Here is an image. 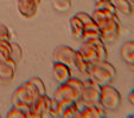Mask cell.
Instances as JSON below:
<instances>
[{"mask_svg":"<svg viewBox=\"0 0 134 118\" xmlns=\"http://www.w3.org/2000/svg\"><path fill=\"white\" fill-rule=\"evenodd\" d=\"M76 51L70 46L59 45L53 51V60L59 63L66 64L69 66H74V59H75Z\"/></svg>","mask_w":134,"mask_h":118,"instance_id":"obj_9","label":"cell"},{"mask_svg":"<svg viewBox=\"0 0 134 118\" xmlns=\"http://www.w3.org/2000/svg\"><path fill=\"white\" fill-rule=\"evenodd\" d=\"M95 38H101V30H100L99 25L95 23V20L91 21V23L84 24L82 40L87 41V40H90V39H95Z\"/></svg>","mask_w":134,"mask_h":118,"instance_id":"obj_14","label":"cell"},{"mask_svg":"<svg viewBox=\"0 0 134 118\" xmlns=\"http://www.w3.org/2000/svg\"><path fill=\"white\" fill-rule=\"evenodd\" d=\"M23 57V50L17 43H12V53H11V59H13L14 61L19 63Z\"/></svg>","mask_w":134,"mask_h":118,"instance_id":"obj_23","label":"cell"},{"mask_svg":"<svg viewBox=\"0 0 134 118\" xmlns=\"http://www.w3.org/2000/svg\"><path fill=\"white\" fill-rule=\"evenodd\" d=\"M63 118H80V106L77 102H72L63 112L59 115Z\"/></svg>","mask_w":134,"mask_h":118,"instance_id":"obj_19","label":"cell"},{"mask_svg":"<svg viewBox=\"0 0 134 118\" xmlns=\"http://www.w3.org/2000/svg\"><path fill=\"white\" fill-rule=\"evenodd\" d=\"M91 17L95 20V23L99 25L100 30H106V28L110 27L111 25H114L115 23L119 21L118 19V14L109 12V11H104V10H99L95 8L94 12L91 13Z\"/></svg>","mask_w":134,"mask_h":118,"instance_id":"obj_8","label":"cell"},{"mask_svg":"<svg viewBox=\"0 0 134 118\" xmlns=\"http://www.w3.org/2000/svg\"><path fill=\"white\" fill-rule=\"evenodd\" d=\"M39 96L42 95L38 91V89L30 80H27L14 90L12 95V104L13 106H17V108L24 110L27 115L30 106L35 103Z\"/></svg>","mask_w":134,"mask_h":118,"instance_id":"obj_1","label":"cell"},{"mask_svg":"<svg viewBox=\"0 0 134 118\" xmlns=\"http://www.w3.org/2000/svg\"><path fill=\"white\" fill-rule=\"evenodd\" d=\"M12 43L8 40H0V61H5L11 58Z\"/></svg>","mask_w":134,"mask_h":118,"instance_id":"obj_20","label":"cell"},{"mask_svg":"<svg viewBox=\"0 0 134 118\" xmlns=\"http://www.w3.org/2000/svg\"><path fill=\"white\" fill-rule=\"evenodd\" d=\"M11 32L10 30L7 28V26L3 25V24H0V40H8L11 41Z\"/></svg>","mask_w":134,"mask_h":118,"instance_id":"obj_26","label":"cell"},{"mask_svg":"<svg viewBox=\"0 0 134 118\" xmlns=\"http://www.w3.org/2000/svg\"><path fill=\"white\" fill-rule=\"evenodd\" d=\"M17 61L13 59H7L5 61H0V80L10 82L14 77L15 70H17Z\"/></svg>","mask_w":134,"mask_h":118,"instance_id":"obj_13","label":"cell"},{"mask_svg":"<svg viewBox=\"0 0 134 118\" xmlns=\"http://www.w3.org/2000/svg\"><path fill=\"white\" fill-rule=\"evenodd\" d=\"M7 118H26V112L17 106H12L10 111L6 115Z\"/></svg>","mask_w":134,"mask_h":118,"instance_id":"obj_24","label":"cell"},{"mask_svg":"<svg viewBox=\"0 0 134 118\" xmlns=\"http://www.w3.org/2000/svg\"><path fill=\"white\" fill-rule=\"evenodd\" d=\"M52 98L48 95H42L36 99V102L30 106L26 118H44L49 117V111Z\"/></svg>","mask_w":134,"mask_h":118,"instance_id":"obj_7","label":"cell"},{"mask_svg":"<svg viewBox=\"0 0 134 118\" xmlns=\"http://www.w3.org/2000/svg\"><path fill=\"white\" fill-rule=\"evenodd\" d=\"M95 8L109 11V12L114 13V14H118L116 8H115V6H114L111 0H103V1H100V3H95Z\"/></svg>","mask_w":134,"mask_h":118,"instance_id":"obj_22","label":"cell"},{"mask_svg":"<svg viewBox=\"0 0 134 118\" xmlns=\"http://www.w3.org/2000/svg\"><path fill=\"white\" fill-rule=\"evenodd\" d=\"M100 1H103V0H95V3H100Z\"/></svg>","mask_w":134,"mask_h":118,"instance_id":"obj_28","label":"cell"},{"mask_svg":"<svg viewBox=\"0 0 134 118\" xmlns=\"http://www.w3.org/2000/svg\"><path fill=\"white\" fill-rule=\"evenodd\" d=\"M74 66H75L76 70L79 71L80 73H82L83 76H87V77H88L90 63H88V61L82 57V54L79 52V51H76L75 59H74Z\"/></svg>","mask_w":134,"mask_h":118,"instance_id":"obj_18","label":"cell"},{"mask_svg":"<svg viewBox=\"0 0 134 118\" xmlns=\"http://www.w3.org/2000/svg\"><path fill=\"white\" fill-rule=\"evenodd\" d=\"M106 110L99 103L80 108V118H104Z\"/></svg>","mask_w":134,"mask_h":118,"instance_id":"obj_12","label":"cell"},{"mask_svg":"<svg viewBox=\"0 0 134 118\" xmlns=\"http://www.w3.org/2000/svg\"><path fill=\"white\" fill-rule=\"evenodd\" d=\"M77 51L90 64L99 60H107V58H108L106 45L101 38H95V39L83 41V44Z\"/></svg>","mask_w":134,"mask_h":118,"instance_id":"obj_3","label":"cell"},{"mask_svg":"<svg viewBox=\"0 0 134 118\" xmlns=\"http://www.w3.org/2000/svg\"><path fill=\"white\" fill-rule=\"evenodd\" d=\"M29 80L31 82V83L33 84V85L36 86V88L38 89V91L41 92V95H46V88H45V84H44V82L39 77H32L30 78Z\"/></svg>","mask_w":134,"mask_h":118,"instance_id":"obj_25","label":"cell"},{"mask_svg":"<svg viewBox=\"0 0 134 118\" xmlns=\"http://www.w3.org/2000/svg\"><path fill=\"white\" fill-rule=\"evenodd\" d=\"M42 0H18V12L25 19H32L38 12V6Z\"/></svg>","mask_w":134,"mask_h":118,"instance_id":"obj_10","label":"cell"},{"mask_svg":"<svg viewBox=\"0 0 134 118\" xmlns=\"http://www.w3.org/2000/svg\"><path fill=\"white\" fill-rule=\"evenodd\" d=\"M120 34V23H115L110 27L101 31V39L104 43H113L119 38Z\"/></svg>","mask_w":134,"mask_h":118,"instance_id":"obj_15","label":"cell"},{"mask_svg":"<svg viewBox=\"0 0 134 118\" xmlns=\"http://www.w3.org/2000/svg\"><path fill=\"white\" fill-rule=\"evenodd\" d=\"M128 102L134 106V90L128 95Z\"/></svg>","mask_w":134,"mask_h":118,"instance_id":"obj_27","label":"cell"},{"mask_svg":"<svg viewBox=\"0 0 134 118\" xmlns=\"http://www.w3.org/2000/svg\"><path fill=\"white\" fill-rule=\"evenodd\" d=\"M52 76L53 79L58 84H63L70 79L72 76H71V69L69 65L63 63H59V61H55L52 65Z\"/></svg>","mask_w":134,"mask_h":118,"instance_id":"obj_11","label":"cell"},{"mask_svg":"<svg viewBox=\"0 0 134 118\" xmlns=\"http://www.w3.org/2000/svg\"><path fill=\"white\" fill-rule=\"evenodd\" d=\"M100 91H101V85L96 84L93 79L88 77L87 80H84V86L81 93V98L77 102L79 104L84 105H90V104H96L99 103L100 99ZM81 108V106H80Z\"/></svg>","mask_w":134,"mask_h":118,"instance_id":"obj_6","label":"cell"},{"mask_svg":"<svg viewBox=\"0 0 134 118\" xmlns=\"http://www.w3.org/2000/svg\"><path fill=\"white\" fill-rule=\"evenodd\" d=\"M121 103H122V97L116 88H114L111 84H107V85L101 86L99 104L104 110L116 111L121 106Z\"/></svg>","mask_w":134,"mask_h":118,"instance_id":"obj_5","label":"cell"},{"mask_svg":"<svg viewBox=\"0 0 134 118\" xmlns=\"http://www.w3.org/2000/svg\"><path fill=\"white\" fill-rule=\"evenodd\" d=\"M132 1H133V5H134V0H132Z\"/></svg>","mask_w":134,"mask_h":118,"instance_id":"obj_29","label":"cell"},{"mask_svg":"<svg viewBox=\"0 0 134 118\" xmlns=\"http://www.w3.org/2000/svg\"><path fill=\"white\" fill-rule=\"evenodd\" d=\"M69 24H70L71 34L74 35V38H76V39H82V34H83V30H84V24L82 23L81 19L75 14L70 18Z\"/></svg>","mask_w":134,"mask_h":118,"instance_id":"obj_16","label":"cell"},{"mask_svg":"<svg viewBox=\"0 0 134 118\" xmlns=\"http://www.w3.org/2000/svg\"><path fill=\"white\" fill-rule=\"evenodd\" d=\"M116 8V12L125 17H131L133 14V4L129 0H111Z\"/></svg>","mask_w":134,"mask_h":118,"instance_id":"obj_17","label":"cell"},{"mask_svg":"<svg viewBox=\"0 0 134 118\" xmlns=\"http://www.w3.org/2000/svg\"><path fill=\"white\" fill-rule=\"evenodd\" d=\"M84 82L80 78L71 77L66 83L58 84L57 89L55 91L53 98L56 101H62V99H69V101L79 102L81 98V93L83 90Z\"/></svg>","mask_w":134,"mask_h":118,"instance_id":"obj_4","label":"cell"},{"mask_svg":"<svg viewBox=\"0 0 134 118\" xmlns=\"http://www.w3.org/2000/svg\"><path fill=\"white\" fill-rule=\"evenodd\" d=\"M52 7L57 12H66L71 7V0H52Z\"/></svg>","mask_w":134,"mask_h":118,"instance_id":"obj_21","label":"cell"},{"mask_svg":"<svg viewBox=\"0 0 134 118\" xmlns=\"http://www.w3.org/2000/svg\"><path fill=\"white\" fill-rule=\"evenodd\" d=\"M88 77L99 85L111 84L116 77V69L108 60H99L90 64Z\"/></svg>","mask_w":134,"mask_h":118,"instance_id":"obj_2","label":"cell"}]
</instances>
